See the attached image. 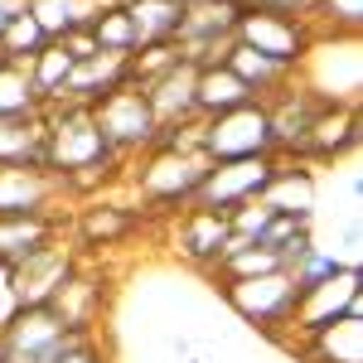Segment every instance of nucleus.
Wrapping results in <instances>:
<instances>
[{"label": "nucleus", "mask_w": 363, "mask_h": 363, "mask_svg": "<svg viewBox=\"0 0 363 363\" xmlns=\"http://www.w3.org/2000/svg\"><path fill=\"white\" fill-rule=\"evenodd\" d=\"M203 174H208L203 150H189V145H150L145 160H140L136 189L150 203V213H179V208L194 203Z\"/></svg>", "instance_id": "1"}, {"label": "nucleus", "mask_w": 363, "mask_h": 363, "mask_svg": "<svg viewBox=\"0 0 363 363\" xmlns=\"http://www.w3.org/2000/svg\"><path fill=\"white\" fill-rule=\"evenodd\" d=\"M5 330V363H63L87 335H73L54 306H15Z\"/></svg>", "instance_id": "2"}, {"label": "nucleus", "mask_w": 363, "mask_h": 363, "mask_svg": "<svg viewBox=\"0 0 363 363\" xmlns=\"http://www.w3.org/2000/svg\"><path fill=\"white\" fill-rule=\"evenodd\" d=\"M223 301L242 315V325H252V330H262V335L281 339L286 325H296L301 286L291 281V272H267V277H252V281H228Z\"/></svg>", "instance_id": "3"}, {"label": "nucleus", "mask_w": 363, "mask_h": 363, "mask_svg": "<svg viewBox=\"0 0 363 363\" xmlns=\"http://www.w3.org/2000/svg\"><path fill=\"white\" fill-rule=\"evenodd\" d=\"M199 150L208 165H223V160H252V155H277V140H272V121L262 102H247L238 112H223L213 121H203L199 131Z\"/></svg>", "instance_id": "4"}, {"label": "nucleus", "mask_w": 363, "mask_h": 363, "mask_svg": "<svg viewBox=\"0 0 363 363\" xmlns=\"http://www.w3.org/2000/svg\"><path fill=\"white\" fill-rule=\"evenodd\" d=\"M233 39H238L242 49H252V54H267L272 63L301 73L315 29L301 25V20H286V15H272V10H262V5H242V10H238V25H233Z\"/></svg>", "instance_id": "5"}, {"label": "nucleus", "mask_w": 363, "mask_h": 363, "mask_svg": "<svg viewBox=\"0 0 363 363\" xmlns=\"http://www.w3.org/2000/svg\"><path fill=\"white\" fill-rule=\"evenodd\" d=\"M92 121H97V131L107 136V145L121 160L136 155V150L145 155L155 145V136H160V121H155V112H150V102H145L140 87H116L102 102H92Z\"/></svg>", "instance_id": "6"}, {"label": "nucleus", "mask_w": 363, "mask_h": 363, "mask_svg": "<svg viewBox=\"0 0 363 363\" xmlns=\"http://www.w3.org/2000/svg\"><path fill=\"white\" fill-rule=\"evenodd\" d=\"M277 174V155H252V160H223V165H208L203 184L189 208H208V213H238L242 203H257L262 189L272 184Z\"/></svg>", "instance_id": "7"}, {"label": "nucleus", "mask_w": 363, "mask_h": 363, "mask_svg": "<svg viewBox=\"0 0 363 363\" xmlns=\"http://www.w3.org/2000/svg\"><path fill=\"white\" fill-rule=\"evenodd\" d=\"M359 136H363V116H359V102H325L320 116L310 121L306 140L291 150L296 165H335L344 155L359 150Z\"/></svg>", "instance_id": "8"}, {"label": "nucleus", "mask_w": 363, "mask_h": 363, "mask_svg": "<svg viewBox=\"0 0 363 363\" xmlns=\"http://www.w3.org/2000/svg\"><path fill=\"white\" fill-rule=\"evenodd\" d=\"M73 272H78L73 247L49 242L44 252H34L20 267H10V272H5V286H10V301H15V306H49Z\"/></svg>", "instance_id": "9"}, {"label": "nucleus", "mask_w": 363, "mask_h": 363, "mask_svg": "<svg viewBox=\"0 0 363 363\" xmlns=\"http://www.w3.org/2000/svg\"><path fill=\"white\" fill-rule=\"evenodd\" d=\"M363 272L359 267H344L339 277H330L325 286H310L301 291V306H296V330H325L335 320H363Z\"/></svg>", "instance_id": "10"}, {"label": "nucleus", "mask_w": 363, "mask_h": 363, "mask_svg": "<svg viewBox=\"0 0 363 363\" xmlns=\"http://www.w3.org/2000/svg\"><path fill=\"white\" fill-rule=\"evenodd\" d=\"M174 247L179 257H189L203 272H218L228 252H233V228L223 213H208V208H184L179 223H174Z\"/></svg>", "instance_id": "11"}, {"label": "nucleus", "mask_w": 363, "mask_h": 363, "mask_svg": "<svg viewBox=\"0 0 363 363\" xmlns=\"http://www.w3.org/2000/svg\"><path fill=\"white\" fill-rule=\"evenodd\" d=\"M58 194H63V179L49 169H0V218L54 213Z\"/></svg>", "instance_id": "12"}, {"label": "nucleus", "mask_w": 363, "mask_h": 363, "mask_svg": "<svg viewBox=\"0 0 363 363\" xmlns=\"http://www.w3.org/2000/svg\"><path fill=\"white\" fill-rule=\"evenodd\" d=\"M194 78H199V68L189 63V58H179L174 68H165L160 78H150V83L140 87L160 126H184V121L199 116L194 112Z\"/></svg>", "instance_id": "13"}, {"label": "nucleus", "mask_w": 363, "mask_h": 363, "mask_svg": "<svg viewBox=\"0 0 363 363\" xmlns=\"http://www.w3.org/2000/svg\"><path fill=\"white\" fill-rule=\"evenodd\" d=\"M63 238L58 213H20V218H0V272L20 267L25 257L44 252L49 242Z\"/></svg>", "instance_id": "14"}, {"label": "nucleus", "mask_w": 363, "mask_h": 363, "mask_svg": "<svg viewBox=\"0 0 363 363\" xmlns=\"http://www.w3.org/2000/svg\"><path fill=\"white\" fill-rule=\"evenodd\" d=\"M247 102H257L247 87H242V78L228 68V63H203L194 78V112L199 121H213V116L223 112H238V107H247Z\"/></svg>", "instance_id": "15"}, {"label": "nucleus", "mask_w": 363, "mask_h": 363, "mask_svg": "<svg viewBox=\"0 0 363 363\" xmlns=\"http://www.w3.org/2000/svg\"><path fill=\"white\" fill-rule=\"evenodd\" d=\"M0 169H49L44 116H0Z\"/></svg>", "instance_id": "16"}, {"label": "nucleus", "mask_w": 363, "mask_h": 363, "mask_svg": "<svg viewBox=\"0 0 363 363\" xmlns=\"http://www.w3.org/2000/svg\"><path fill=\"white\" fill-rule=\"evenodd\" d=\"M257 203H267L272 213H296V218H310L315 223V174L306 165H286L277 160V174H272V184L262 189Z\"/></svg>", "instance_id": "17"}, {"label": "nucleus", "mask_w": 363, "mask_h": 363, "mask_svg": "<svg viewBox=\"0 0 363 363\" xmlns=\"http://www.w3.org/2000/svg\"><path fill=\"white\" fill-rule=\"evenodd\" d=\"M49 306H54V315L73 330V335H92V330H97V315H102V286L87 281L83 272H73Z\"/></svg>", "instance_id": "18"}, {"label": "nucleus", "mask_w": 363, "mask_h": 363, "mask_svg": "<svg viewBox=\"0 0 363 363\" xmlns=\"http://www.w3.org/2000/svg\"><path fill=\"white\" fill-rule=\"evenodd\" d=\"M223 63L242 78V87H247L257 102H267L272 92H281L286 83H296V73L291 68H281V63H272L267 54H252V49H242L238 39H233V49L223 54Z\"/></svg>", "instance_id": "19"}, {"label": "nucleus", "mask_w": 363, "mask_h": 363, "mask_svg": "<svg viewBox=\"0 0 363 363\" xmlns=\"http://www.w3.org/2000/svg\"><path fill=\"white\" fill-rule=\"evenodd\" d=\"M189 0H126V15L136 25V49L140 44H165L179 34Z\"/></svg>", "instance_id": "20"}, {"label": "nucleus", "mask_w": 363, "mask_h": 363, "mask_svg": "<svg viewBox=\"0 0 363 363\" xmlns=\"http://www.w3.org/2000/svg\"><path fill=\"white\" fill-rule=\"evenodd\" d=\"M136 213L131 208H121V203H87L83 213H78V242L83 247H116L126 233H136Z\"/></svg>", "instance_id": "21"}, {"label": "nucleus", "mask_w": 363, "mask_h": 363, "mask_svg": "<svg viewBox=\"0 0 363 363\" xmlns=\"http://www.w3.org/2000/svg\"><path fill=\"white\" fill-rule=\"evenodd\" d=\"M306 359L315 363H363V320H335L315 330L306 344Z\"/></svg>", "instance_id": "22"}, {"label": "nucleus", "mask_w": 363, "mask_h": 363, "mask_svg": "<svg viewBox=\"0 0 363 363\" xmlns=\"http://www.w3.org/2000/svg\"><path fill=\"white\" fill-rule=\"evenodd\" d=\"M107 0H25V10L39 20V29L49 34V39H63V34H73V29H83L97 10H102Z\"/></svg>", "instance_id": "23"}, {"label": "nucleus", "mask_w": 363, "mask_h": 363, "mask_svg": "<svg viewBox=\"0 0 363 363\" xmlns=\"http://www.w3.org/2000/svg\"><path fill=\"white\" fill-rule=\"evenodd\" d=\"M87 34L97 39L102 54H116V58L136 54V25H131V15H126V5H112V0H107V5L87 20Z\"/></svg>", "instance_id": "24"}, {"label": "nucleus", "mask_w": 363, "mask_h": 363, "mask_svg": "<svg viewBox=\"0 0 363 363\" xmlns=\"http://www.w3.org/2000/svg\"><path fill=\"white\" fill-rule=\"evenodd\" d=\"M54 39L39 29V20L29 15V10H20V15H10L5 20V34H0V49H5V58L10 63H29V58H39L44 49H49Z\"/></svg>", "instance_id": "25"}, {"label": "nucleus", "mask_w": 363, "mask_h": 363, "mask_svg": "<svg viewBox=\"0 0 363 363\" xmlns=\"http://www.w3.org/2000/svg\"><path fill=\"white\" fill-rule=\"evenodd\" d=\"M34 112H44V102L29 83V68L25 63H5L0 68V116H34Z\"/></svg>", "instance_id": "26"}, {"label": "nucleus", "mask_w": 363, "mask_h": 363, "mask_svg": "<svg viewBox=\"0 0 363 363\" xmlns=\"http://www.w3.org/2000/svg\"><path fill=\"white\" fill-rule=\"evenodd\" d=\"M29 83H34V92H39V102H54L58 87L68 83V73H73V58L63 54V44H49L39 58H29Z\"/></svg>", "instance_id": "27"}, {"label": "nucleus", "mask_w": 363, "mask_h": 363, "mask_svg": "<svg viewBox=\"0 0 363 363\" xmlns=\"http://www.w3.org/2000/svg\"><path fill=\"white\" fill-rule=\"evenodd\" d=\"M267 272H286L281 257L267 247H238L218 262V277L223 281H252V277H267Z\"/></svg>", "instance_id": "28"}, {"label": "nucleus", "mask_w": 363, "mask_h": 363, "mask_svg": "<svg viewBox=\"0 0 363 363\" xmlns=\"http://www.w3.org/2000/svg\"><path fill=\"white\" fill-rule=\"evenodd\" d=\"M286 272H291V281H296L301 291H310V286H325L330 277H339V272H344V262H339L335 247H310L306 257H301L296 267H286ZM359 272H363V267H359Z\"/></svg>", "instance_id": "29"}, {"label": "nucleus", "mask_w": 363, "mask_h": 363, "mask_svg": "<svg viewBox=\"0 0 363 363\" xmlns=\"http://www.w3.org/2000/svg\"><path fill=\"white\" fill-rule=\"evenodd\" d=\"M315 20H325L330 34H359L363 25V0H320Z\"/></svg>", "instance_id": "30"}, {"label": "nucleus", "mask_w": 363, "mask_h": 363, "mask_svg": "<svg viewBox=\"0 0 363 363\" xmlns=\"http://www.w3.org/2000/svg\"><path fill=\"white\" fill-rule=\"evenodd\" d=\"M58 44H63V54L73 58V63H87V58H97V54H102V49H97V39L87 34V25H83V29H73V34H63Z\"/></svg>", "instance_id": "31"}, {"label": "nucleus", "mask_w": 363, "mask_h": 363, "mask_svg": "<svg viewBox=\"0 0 363 363\" xmlns=\"http://www.w3.org/2000/svg\"><path fill=\"white\" fill-rule=\"evenodd\" d=\"M63 363H107V354L97 349V339L87 335V339H83V344H78V349H73V354H68Z\"/></svg>", "instance_id": "32"}, {"label": "nucleus", "mask_w": 363, "mask_h": 363, "mask_svg": "<svg viewBox=\"0 0 363 363\" xmlns=\"http://www.w3.org/2000/svg\"><path fill=\"white\" fill-rule=\"evenodd\" d=\"M0 325H5V320H0ZM0 363H5V330H0Z\"/></svg>", "instance_id": "33"}, {"label": "nucleus", "mask_w": 363, "mask_h": 363, "mask_svg": "<svg viewBox=\"0 0 363 363\" xmlns=\"http://www.w3.org/2000/svg\"><path fill=\"white\" fill-rule=\"evenodd\" d=\"M242 5H267V0H242Z\"/></svg>", "instance_id": "34"}, {"label": "nucleus", "mask_w": 363, "mask_h": 363, "mask_svg": "<svg viewBox=\"0 0 363 363\" xmlns=\"http://www.w3.org/2000/svg\"><path fill=\"white\" fill-rule=\"evenodd\" d=\"M5 63H10V58H5V49H0V68H5Z\"/></svg>", "instance_id": "35"}]
</instances>
